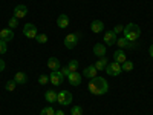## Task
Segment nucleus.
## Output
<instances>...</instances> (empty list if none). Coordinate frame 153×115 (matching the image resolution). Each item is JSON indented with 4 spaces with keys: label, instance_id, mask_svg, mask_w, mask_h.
Returning a JSON list of instances; mask_svg holds the SVG:
<instances>
[{
    "label": "nucleus",
    "instance_id": "1",
    "mask_svg": "<svg viewBox=\"0 0 153 115\" xmlns=\"http://www.w3.org/2000/svg\"><path fill=\"white\" fill-rule=\"evenodd\" d=\"M87 89H89V92L94 94V95H104L109 91V84H107L106 78L97 75V77H94V78L89 80Z\"/></svg>",
    "mask_w": 153,
    "mask_h": 115
},
{
    "label": "nucleus",
    "instance_id": "2",
    "mask_svg": "<svg viewBox=\"0 0 153 115\" xmlns=\"http://www.w3.org/2000/svg\"><path fill=\"white\" fill-rule=\"evenodd\" d=\"M123 34L129 42H136L139 38V35H141V28H139L136 23H127L124 26Z\"/></svg>",
    "mask_w": 153,
    "mask_h": 115
},
{
    "label": "nucleus",
    "instance_id": "3",
    "mask_svg": "<svg viewBox=\"0 0 153 115\" xmlns=\"http://www.w3.org/2000/svg\"><path fill=\"white\" fill-rule=\"evenodd\" d=\"M106 72H107V75H110V77H117V75H120L121 72H123V69H121V65L118 61H112V63H109V65L106 66V69H104Z\"/></svg>",
    "mask_w": 153,
    "mask_h": 115
},
{
    "label": "nucleus",
    "instance_id": "4",
    "mask_svg": "<svg viewBox=\"0 0 153 115\" xmlns=\"http://www.w3.org/2000/svg\"><path fill=\"white\" fill-rule=\"evenodd\" d=\"M57 101H58L60 106H68V105L72 103V94L69 91H61V92H58Z\"/></svg>",
    "mask_w": 153,
    "mask_h": 115
},
{
    "label": "nucleus",
    "instance_id": "5",
    "mask_svg": "<svg viewBox=\"0 0 153 115\" xmlns=\"http://www.w3.org/2000/svg\"><path fill=\"white\" fill-rule=\"evenodd\" d=\"M37 34H38V31H37V26H35V25L26 23V25L23 26V35H25V37H28V38H35Z\"/></svg>",
    "mask_w": 153,
    "mask_h": 115
},
{
    "label": "nucleus",
    "instance_id": "6",
    "mask_svg": "<svg viewBox=\"0 0 153 115\" xmlns=\"http://www.w3.org/2000/svg\"><path fill=\"white\" fill-rule=\"evenodd\" d=\"M63 80H65V77L61 75L60 71H52V72H51V75H49V81L52 83L54 86H60L63 83Z\"/></svg>",
    "mask_w": 153,
    "mask_h": 115
},
{
    "label": "nucleus",
    "instance_id": "7",
    "mask_svg": "<svg viewBox=\"0 0 153 115\" xmlns=\"http://www.w3.org/2000/svg\"><path fill=\"white\" fill-rule=\"evenodd\" d=\"M76 43H78V35L76 34H68L65 37V46L68 49H74L76 46Z\"/></svg>",
    "mask_w": 153,
    "mask_h": 115
},
{
    "label": "nucleus",
    "instance_id": "8",
    "mask_svg": "<svg viewBox=\"0 0 153 115\" xmlns=\"http://www.w3.org/2000/svg\"><path fill=\"white\" fill-rule=\"evenodd\" d=\"M26 14H28V6H25V5H17L16 8H14V17L16 19H25L26 17Z\"/></svg>",
    "mask_w": 153,
    "mask_h": 115
},
{
    "label": "nucleus",
    "instance_id": "9",
    "mask_svg": "<svg viewBox=\"0 0 153 115\" xmlns=\"http://www.w3.org/2000/svg\"><path fill=\"white\" fill-rule=\"evenodd\" d=\"M12 38H14V29H11V28H5L0 31V40H3V42H11Z\"/></svg>",
    "mask_w": 153,
    "mask_h": 115
},
{
    "label": "nucleus",
    "instance_id": "10",
    "mask_svg": "<svg viewBox=\"0 0 153 115\" xmlns=\"http://www.w3.org/2000/svg\"><path fill=\"white\" fill-rule=\"evenodd\" d=\"M117 40H118V37L117 34H115L113 31H107L104 34V43L107 46H113V45H117Z\"/></svg>",
    "mask_w": 153,
    "mask_h": 115
},
{
    "label": "nucleus",
    "instance_id": "11",
    "mask_svg": "<svg viewBox=\"0 0 153 115\" xmlns=\"http://www.w3.org/2000/svg\"><path fill=\"white\" fill-rule=\"evenodd\" d=\"M117 45L120 46V49H124V48H129V49H135L136 48V45H135V42H129L126 37H121V38H118L117 40Z\"/></svg>",
    "mask_w": 153,
    "mask_h": 115
},
{
    "label": "nucleus",
    "instance_id": "12",
    "mask_svg": "<svg viewBox=\"0 0 153 115\" xmlns=\"http://www.w3.org/2000/svg\"><path fill=\"white\" fill-rule=\"evenodd\" d=\"M81 74H78V72H71L69 75H68V80H69V84H72V86H80V83H81Z\"/></svg>",
    "mask_w": 153,
    "mask_h": 115
},
{
    "label": "nucleus",
    "instance_id": "13",
    "mask_svg": "<svg viewBox=\"0 0 153 115\" xmlns=\"http://www.w3.org/2000/svg\"><path fill=\"white\" fill-rule=\"evenodd\" d=\"M106 52H107V48L104 46V45H101V43H97L95 46H94V54L97 55V57H106Z\"/></svg>",
    "mask_w": 153,
    "mask_h": 115
},
{
    "label": "nucleus",
    "instance_id": "14",
    "mask_svg": "<svg viewBox=\"0 0 153 115\" xmlns=\"http://www.w3.org/2000/svg\"><path fill=\"white\" fill-rule=\"evenodd\" d=\"M91 29H92V32H95V34L103 32V31H104V23L101 22V20H94V22L91 23Z\"/></svg>",
    "mask_w": 153,
    "mask_h": 115
},
{
    "label": "nucleus",
    "instance_id": "15",
    "mask_svg": "<svg viewBox=\"0 0 153 115\" xmlns=\"http://www.w3.org/2000/svg\"><path fill=\"white\" fill-rule=\"evenodd\" d=\"M14 81H16L17 84H26V83H28V75L25 74L23 71H19V72H16V75H14Z\"/></svg>",
    "mask_w": 153,
    "mask_h": 115
},
{
    "label": "nucleus",
    "instance_id": "16",
    "mask_svg": "<svg viewBox=\"0 0 153 115\" xmlns=\"http://www.w3.org/2000/svg\"><path fill=\"white\" fill-rule=\"evenodd\" d=\"M97 74H98V71H97V68L94 66V65H89L84 71H83V75L86 77V78H94V77H97Z\"/></svg>",
    "mask_w": 153,
    "mask_h": 115
},
{
    "label": "nucleus",
    "instance_id": "17",
    "mask_svg": "<svg viewBox=\"0 0 153 115\" xmlns=\"http://www.w3.org/2000/svg\"><path fill=\"white\" fill-rule=\"evenodd\" d=\"M57 26L61 28V29L68 28V26H69V17H68L66 14H60L58 19H57Z\"/></svg>",
    "mask_w": 153,
    "mask_h": 115
},
{
    "label": "nucleus",
    "instance_id": "18",
    "mask_svg": "<svg viewBox=\"0 0 153 115\" xmlns=\"http://www.w3.org/2000/svg\"><path fill=\"white\" fill-rule=\"evenodd\" d=\"M60 60L58 58H55V57H51L49 60H48V68L51 69V71H58L60 69Z\"/></svg>",
    "mask_w": 153,
    "mask_h": 115
},
{
    "label": "nucleus",
    "instance_id": "19",
    "mask_svg": "<svg viewBox=\"0 0 153 115\" xmlns=\"http://www.w3.org/2000/svg\"><path fill=\"white\" fill-rule=\"evenodd\" d=\"M113 60L115 61H118L120 65H123V63L126 61V54H124V51L123 49H117L113 52Z\"/></svg>",
    "mask_w": 153,
    "mask_h": 115
},
{
    "label": "nucleus",
    "instance_id": "20",
    "mask_svg": "<svg viewBox=\"0 0 153 115\" xmlns=\"http://www.w3.org/2000/svg\"><path fill=\"white\" fill-rule=\"evenodd\" d=\"M107 65H109V63H107V58H106V57H101V58H98V61L95 63L94 66L97 68V71H104Z\"/></svg>",
    "mask_w": 153,
    "mask_h": 115
},
{
    "label": "nucleus",
    "instance_id": "21",
    "mask_svg": "<svg viewBox=\"0 0 153 115\" xmlns=\"http://www.w3.org/2000/svg\"><path fill=\"white\" fill-rule=\"evenodd\" d=\"M57 97H58V94H57L55 91H48V92L45 94V98H46L48 103H55Z\"/></svg>",
    "mask_w": 153,
    "mask_h": 115
},
{
    "label": "nucleus",
    "instance_id": "22",
    "mask_svg": "<svg viewBox=\"0 0 153 115\" xmlns=\"http://www.w3.org/2000/svg\"><path fill=\"white\" fill-rule=\"evenodd\" d=\"M133 63L132 61H129V60H126L124 63H123V65H121V69L124 71V72H130V71H133Z\"/></svg>",
    "mask_w": 153,
    "mask_h": 115
},
{
    "label": "nucleus",
    "instance_id": "23",
    "mask_svg": "<svg viewBox=\"0 0 153 115\" xmlns=\"http://www.w3.org/2000/svg\"><path fill=\"white\" fill-rule=\"evenodd\" d=\"M68 68H69L71 72H76V69H78V61H76V60H69Z\"/></svg>",
    "mask_w": 153,
    "mask_h": 115
},
{
    "label": "nucleus",
    "instance_id": "24",
    "mask_svg": "<svg viewBox=\"0 0 153 115\" xmlns=\"http://www.w3.org/2000/svg\"><path fill=\"white\" fill-rule=\"evenodd\" d=\"M16 81H14V78L12 80H8L6 81V84H5V87H6V91H9V92H12V91H16Z\"/></svg>",
    "mask_w": 153,
    "mask_h": 115
},
{
    "label": "nucleus",
    "instance_id": "25",
    "mask_svg": "<svg viewBox=\"0 0 153 115\" xmlns=\"http://www.w3.org/2000/svg\"><path fill=\"white\" fill-rule=\"evenodd\" d=\"M40 115H55V109L54 108H43Z\"/></svg>",
    "mask_w": 153,
    "mask_h": 115
},
{
    "label": "nucleus",
    "instance_id": "26",
    "mask_svg": "<svg viewBox=\"0 0 153 115\" xmlns=\"http://www.w3.org/2000/svg\"><path fill=\"white\" fill-rule=\"evenodd\" d=\"M8 26H9L11 29H14V28H17V26H19V19H16V17H12V19H9V22H8Z\"/></svg>",
    "mask_w": 153,
    "mask_h": 115
},
{
    "label": "nucleus",
    "instance_id": "27",
    "mask_svg": "<svg viewBox=\"0 0 153 115\" xmlns=\"http://www.w3.org/2000/svg\"><path fill=\"white\" fill-rule=\"evenodd\" d=\"M35 40H37L38 43H48V35H46V34H37Z\"/></svg>",
    "mask_w": 153,
    "mask_h": 115
},
{
    "label": "nucleus",
    "instance_id": "28",
    "mask_svg": "<svg viewBox=\"0 0 153 115\" xmlns=\"http://www.w3.org/2000/svg\"><path fill=\"white\" fill-rule=\"evenodd\" d=\"M71 114L72 115H83V108L81 106H74L71 109Z\"/></svg>",
    "mask_w": 153,
    "mask_h": 115
},
{
    "label": "nucleus",
    "instance_id": "29",
    "mask_svg": "<svg viewBox=\"0 0 153 115\" xmlns=\"http://www.w3.org/2000/svg\"><path fill=\"white\" fill-rule=\"evenodd\" d=\"M38 83H40V84H48L49 83V75L42 74L40 77H38Z\"/></svg>",
    "mask_w": 153,
    "mask_h": 115
},
{
    "label": "nucleus",
    "instance_id": "30",
    "mask_svg": "<svg viewBox=\"0 0 153 115\" xmlns=\"http://www.w3.org/2000/svg\"><path fill=\"white\" fill-rule=\"evenodd\" d=\"M6 51H8V45H6V42L0 40V54H5Z\"/></svg>",
    "mask_w": 153,
    "mask_h": 115
},
{
    "label": "nucleus",
    "instance_id": "31",
    "mask_svg": "<svg viewBox=\"0 0 153 115\" xmlns=\"http://www.w3.org/2000/svg\"><path fill=\"white\" fill-rule=\"evenodd\" d=\"M123 31H124V26H123V25H117V26L113 28V32H115V34H120V32H123Z\"/></svg>",
    "mask_w": 153,
    "mask_h": 115
},
{
    "label": "nucleus",
    "instance_id": "32",
    "mask_svg": "<svg viewBox=\"0 0 153 115\" xmlns=\"http://www.w3.org/2000/svg\"><path fill=\"white\" fill-rule=\"evenodd\" d=\"M60 72H61V75H63V77H68V75L71 74V71H69V68H68V66H66V68H63Z\"/></svg>",
    "mask_w": 153,
    "mask_h": 115
},
{
    "label": "nucleus",
    "instance_id": "33",
    "mask_svg": "<svg viewBox=\"0 0 153 115\" xmlns=\"http://www.w3.org/2000/svg\"><path fill=\"white\" fill-rule=\"evenodd\" d=\"M5 68H6V63H5L2 58H0V72H2V71H5Z\"/></svg>",
    "mask_w": 153,
    "mask_h": 115
},
{
    "label": "nucleus",
    "instance_id": "34",
    "mask_svg": "<svg viewBox=\"0 0 153 115\" xmlns=\"http://www.w3.org/2000/svg\"><path fill=\"white\" fill-rule=\"evenodd\" d=\"M149 54H150V57H153V45H150V48H149Z\"/></svg>",
    "mask_w": 153,
    "mask_h": 115
},
{
    "label": "nucleus",
    "instance_id": "35",
    "mask_svg": "<svg viewBox=\"0 0 153 115\" xmlns=\"http://www.w3.org/2000/svg\"><path fill=\"white\" fill-rule=\"evenodd\" d=\"M55 115H65V112L63 111H55Z\"/></svg>",
    "mask_w": 153,
    "mask_h": 115
}]
</instances>
